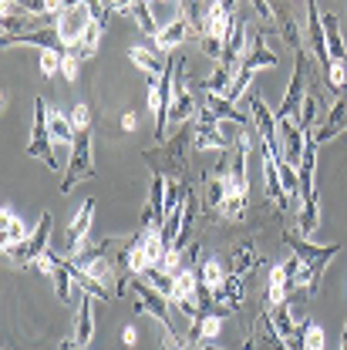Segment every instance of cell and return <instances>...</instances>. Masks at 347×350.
<instances>
[{
	"mask_svg": "<svg viewBox=\"0 0 347 350\" xmlns=\"http://www.w3.org/2000/svg\"><path fill=\"white\" fill-rule=\"evenodd\" d=\"M283 243H287V246L294 250V256L310 269V286H307V293L317 297V293H320L324 269H327V262L341 253V246H337V243H331V246H317V243H310V239L297 236V232H283Z\"/></svg>",
	"mask_w": 347,
	"mask_h": 350,
	"instance_id": "obj_1",
	"label": "cell"
},
{
	"mask_svg": "<svg viewBox=\"0 0 347 350\" xmlns=\"http://www.w3.org/2000/svg\"><path fill=\"white\" fill-rule=\"evenodd\" d=\"M91 148H94V138H91V129H81L75 145H71V159H68V169H64V178H61V196H68L78 182L85 178H94V159H91Z\"/></svg>",
	"mask_w": 347,
	"mask_h": 350,
	"instance_id": "obj_2",
	"label": "cell"
},
{
	"mask_svg": "<svg viewBox=\"0 0 347 350\" xmlns=\"http://www.w3.org/2000/svg\"><path fill=\"white\" fill-rule=\"evenodd\" d=\"M47 118H51V105L38 98L34 101V129H31V142H27V155H34V159H41L47 169H61L57 165V155H54V138H51V125H47Z\"/></svg>",
	"mask_w": 347,
	"mask_h": 350,
	"instance_id": "obj_3",
	"label": "cell"
},
{
	"mask_svg": "<svg viewBox=\"0 0 347 350\" xmlns=\"http://www.w3.org/2000/svg\"><path fill=\"white\" fill-rule=\"evenodd\" d=\"M307 81H310V57H307L304 51H297L294 78H290L287 94H283V101H280V111H277V118H280V122H300L304 98H307Z\"/></svg>",
	"mask_w": 347,
	"mask_h": 350,
	"instance_id": "obj_4",
	"label": "cell"
},
{
	"mask_svg": "<svg viewBox=\"0 0 347 350\" xmlns=\"http://www.w3.org/2000/svg\"><path fill=\"white\" fill-rule=\"evenodd\" d=\"M131 293H135V313H152L166 330H172V313H169V297L162 293V290H155V286H149L145 280H131L129 286Z\"/></svg>",
	"mask_w": 347,
	"mask_h": 350,
	"instance_id": "obj_5",
	"label": "cell"
},
{
	"mask_svg": "<svg viewBox=\"0 0 347 350\" xmlns=\"http://www.w3.org/2000/svg\"><path fill=\"white\" fill-rule=\"evenodd\" d=\"M51 232H54V216L51 213H44L41 222H38V229L24 239V243H17L7 256L17 262V266H27V262H38L47 253V243H51Z\"/></svg>",
	"mask_w": 347,
	"mask_h": 350,
	"instance_id": "obj_6",
	"label": "cell"
},
{
	"mask_svg": "<svg viewBox=\"0 0 347 350\" xmlns=\"http://www.w3.org/2000/svg\"><path fill=\"white\" fill-rule=\"evenodd\" d=\"M192 145H196V148H216V152H226V148L233 145V138L222 129V118H216L206 105L199 108V122H196Z\"/></svg>",
	"mask_w": 347,
	"mask_h": 350,
	"instance_id": "obj_7",
	"label": "cell"
},
{
	"mask_svg": "<svg viewBox=\"0 0 347 350\" xmlns=\"http://www.w3.org/2000/svg\"><path fill=\"white\" fill-rule=\"evenodd\" d=\"M307 44H310L313 57L320 61L324 75H331V64H334V57H331V51H327V34H324V14H320L317 0H307Z\"/></svg>",
	"mask_w": 347,
	"mask_h": 350,
	"instance_id": "obj_8",
	"label": "cell"
},
{
	"mask_svg": "<svg viewBox=\"0 0 347 350\" xmlns=\"http://www.w3.org/2000/svg\"><path fill=\"white\" fill-rule=\"evenodd\" d=\"M91 21H94V17H91L88 3L85 7H71V10H64V14L57 17L54 31H57V38L64 44V51H75V47L81 44V38H85V31H88Z\"/></svg>",
	"mask_w": 347,
	"mask_h": 350,
	"instance_id": "obj_9",
	"label": "cell"
},
{
	"mask_svg": "<svg viewBox=\"0 0 347 350\" xmlns=\"http://www.w3.org/2000/svg\"><path fill=\"white\" fill-rule=\"evenodd\" d=\"M294 306L290 300L280 306H273L270 310V317H273V327L280 330V337L287 340V347L290 350H307V323L310 320H294V313H290Z\"/></svg>",
	"mask_w": 347,
	"mask_h": 350,
	"instance_id": "obj_10",
	"label": "cell"
},
{
	"mask_svg": "<svg viewBox=\"0 0 347 350\" xmlns=\"http://www.w3.org/2000/svg\"><path fill=\"white\" fill-rule=\"evenodd\" d=\"M182 78H185V61H175V81H172V108H169V122L179 125V122H189L196 111H199V105H196V98L185 91L182 85Z\"/></svg>",
	"mask_w": 347,
	"mask_h": 350,
	"instance_id": "obj_11",
	"label": "cell"
},
{
	"mask_svg": "<svg viewBox=\"0 0 347 350\" xmlns=\"http://www.w3.org/2000/svg\"><path fill=\"white\" fill-rule=\"evenodd\" d=\"M273 64H277V54L266 47V41H263V31H257L253 24H246V54H243L240 68L260 71V68H273Z\"/></svg>",
	"mask_w": 347,
	"mask_h": 350,
	"instance_id": "obj_12",
	"label": "cell"
},
{
	"mask_svg": "<svg viewBox=\"0 0 347 350\" xmlns=\"http://www.w3.org/2000/svg\"><path fill=\"white\" fill-rule=\"evenodd\" d=\"M236 31V21H233V10L216 0V3H209V10H206V27H203V38H216V41H229V34Z\"/></svg>",
	"mask_w": 347,
	"mask_h": 350,
	"instance_id": "obj_13",
	"label": "cell"
},
{
	"mask_svg": "<svg viewBox=\"0 0 347 350\" xmlns=\"http://www.w3.org/2000/svg\"><path fill=\"white\" fill-rule=\"evenodd\" d=\"M243 350H290V347H287V340L280 337V330L273 327V317H270V313H260V317H257V330H253V337L246 340Z\"/></svg>",
	"mask_w": 347,
	"mask_h": 350,
	"instance_id": "obj_14",
	"label": "cell"
},
{
	"mask_svg": "<svg viewBox=\"0 0 347 350\" xmlns=\"http://www.w3.org/2000/svg\"><path fill=\"white\" fill-rule=\"evenodd\" d=\"M341 131H347V98H337V101H334V108L327 111L324 125L313 129V142H317V145H327V142H334Z\"/></svg>",
	"mask_w": 347,
	"mask_h": 350,
	"instance_id": "obj_15",
	"label": "cell"
},
{
	"mask_svg": "<svg viewBox=\"0 0 347 350\" xmlns=\"http://www.w3.org/2000/svg\"><path fill=\"white\" fill-rule=\"evenodd\" d=\"M280 122V118H277ZM304 142H307V131L294 122H280V148H283V162L290 165H300L304 159Z\"/></svg>",
	"mask_w": 347,
	"mask_h": 350,
	"instance_id": "obj_16",
	"label": "cell"
},
{
	"mask_svg": "<svg viewBox=\"0 0 347 350\" xmlns=\"http://www.w3.org/2000/svg\"><path fill=\"white\" fill-rule=\"evenodd\" d=\"M91 219H94V199H85V206L78 209V216L71 219V226H68V256H71V253H78V250L88 243Z\"/></svg>",
	"mask_w": 347,
	"mask_h": 350,
	"instance_id": "obj_17",
	"label": "cell"
},
{
	"mask_svg": "<svg viewBox=\"0 0 347 350\" xmlns=\"http://www.w3.org/2000/svg\"><path fill=\"white\" fill-rule=\"evenodd\" d=\"M199 286H203V280H199V269H192V266L179 269V273L172 276V293H169V304H182V300H192V297H199Z\"/></svg>",
	"mask_w": 347,
	"mask_h": 350,
	"instance_id": "obj_18",
	"label": "cell"
},
{
	"mask_svg": "<svg viewBox=\"0 0 347 350\" xmlns=\"http://www.w3.org/2000/svg\"><path fill=\"white\" fill-rule=\"evenodd\" d=\"M243 54H246V24H236V31L229 34V41H226V47H222V61H219V68H226L229 75H236Z\"/></svg>",
	"mask_w": 347,
	"mask_h": 350,
	"instance_id": "obj_19",
	"label": "cell"
},
{
	"mask_svg": "<svg viewBox=\"0 0 347 350\" xmlns=\"http://www.w3.org/2000/svg\"><path fill=\"white\" fill-rule=\"evenodd\" d=\"M192 27H189V21L179 14V17H172L152 41H155V47H159V54H172V47H179V44L185 41V34H189Z\"/></svg>",
	"mask_w": 347,
	"mask_h": 350,
	"instance_id": "obj_20",
	"label": "cell"
},
{
	"mask_svg": "<svg viewBox=\"0 0 347 350\" xmlns=\"http://www.w3.org/2000/svg\"><path fill=\"white\" fill-rule=\"evenodd\" d=\"M213 300H216L219 306L240 310V306H243V276H240V273H229L216 290H213Z\"/></svg>",
	"mask_w": 347,
	"mask_h": 350,
	"instance_id": "obj_21",
	"label": "cell"
},
{
	"mask_svg": "<svg viewBox=\"0 0 347 350\" xmlns=\"http://www.w3.org/2000/svg\"><path fill=\"white\" fill-rule=\"evenodd\" d=\"M222 330V313L219 310H209L203 313L199 320H192V330H189V340H203V344H213Z\"/></svg>",
	"mask_w": 347,
	"mask_h": 350,
	"instance_id": "obj_22",
	"label": "cell"
},
{
	"mask_svg": "<svg viewBox=\"0 0 347 350\" xmlns=\"http://www.w3.org/2000/svg\"><path fill=\"white\" fill-rule=\"evenodd\" d=\"M129 61L135 68H142L149 78H162L166 75V68H169V61H162L155 51H149V47H129Z\"/></svg>",
	"mask_w": 347,
	"mask_h": 350,
	"instance_id": "obj_23",
	"label": "cell"
},
{
	"mask_svg": "<svg viewBox=\"0 0 347 350\" xmlns=\"http://www.w3.org/2000/svg\"><path fill=\"white\" fill-rule=\"evenodd\" d=\"M0 236H3V253H10L17 243H24V239H27L24 222L14 216L10 209H0Z\"/></svg>",
	"mask_w": 347,
	"mask_h": 350,
	"instance_id": "obj_24",
	"label": "cell"
},
{
	"mask_svg": "<svg viewBox=\"0 0 347 350\" xmlns=\"http://www.w3.org/2000/svg\"><path fill=\"white\" fill-rule=\"evenodd\" d=\"M263 182H266V196H270L273 202H280V209H283L290 199H287V192H283V185H280L277 159H273V155H266V152H263Z\"/></svg>",
	"mask_w": 347,
	"mask_h": 350,
	"instance_id": "obj_25",
	"label": "cell"
},
{
	"mask_svg": "<svg viewBox=\"0 0 347 350\" xmlns=\"http://www.w3.org/2000/svg\"><path fill=\"white\" fill-rule=\"evenodd\" d=\"M91 300L94 297H88L81 293V304H78V320H75V340L88 347L91 344V337H94V320H91Z\"/></svg>",
	"mask_w": 347,
	"mask_h": 350,
	"instance_id": "obj_26",
	"label": "cell"
},
{
	"mask_svg": "<svg viewBox=\"0 0 347 350\" xmlns=\"http://www.w3.org/2000/svg\"><path fill=\"white\" fill-rule=\"evenodd\" d=\"M47 125H51V138L54 142H64V145H75V138H78V131L71 125V115H64V111H57V108H51V118H47Z\"/></svg>",
	"mask_w": 347,
	"mask_h": 350,
	"instance_id": "obj_27",
	"label": "cell"
},
{
	"mask_svg": "<svg viewBox=\"0 0 347 350\" xmlns=\"http://www.w3.org/2000/svg\"><path fill=\"white\" fill-rule=\"evenodd\" d=\"M324 34H327V51L334 61H347V47L341 41V24H337V14H324Z\"/></svg>",
	"mask_w": 347,
	"mask_h": 350,
	"instance_id": "obj_28",
	"label": "cell"
},
{
	"mask_svg": "<svg viewBox=\"0 0 347 350\" xmlns=\"http://www.w3.org/2000/svg\"><path fill=\"white\" fill-rule=\"evenodd\" d=\"M129 14L135 17V24H138V27L145 31V38H155V34L162 31V27L155 24V17H152V3H149V0H135Z\"/></svg>",
	"mask_w": 347,
	"mask_h": 350,
	"instance_id": "obj_29",
	"label": "cell"
},
{
	"mask_svg": "<svg viewBox=\"0 0 347 350\" xmlns=\"http://www.w3.org/2000/svg\"><path fill=\"white\" fill-rule=\"evenodd\" d=\"M260 266V253L253 250V243H243V246H236V253H233V269L229 273H240V276H246L250 269H257Z\"/></svg>",
	"mask_w": 347,
	"mask_h": 350,
	"instance_id": "obj_30",
	"label": "cell"
},
{
	"mask_svg": "<svg viewBox=\"0 0 347 350\" xmlns=\"http://www.w3.org/2000/svg\"><path fill=\"white\" fill-rule=\"evenodd\" d=\"M51 280H54V293H57V300H68V297H71V283H75V280H71V269H68V260L57 256Z\"/></svg>",
	"mask_w": 347,
	"mask_h": 350,
	"instance_id": "obj_31",
	"label": "cell"
},
{
	"mask_svg": "<svg viewBox=\"0 0 347 350\" xmlns=\"http://www.w3.org/2000/svg\"><path fill=\"white\" fill-rule=\"evenodd\" d=\"M101 31H105V24H98V21H91L85 31V38H81V44L75 47V54L81 57V61H88V57H94V51H98V41H101Z\"/></svg>",
	"mask_w": 347,
	"mask_h": 350,
	"instance_id": "obj_32",
	"label": "cell"
},
{
	"mask_svg": "<svg viewBox=\"0 0 347 350\" xmlns=\"http://www.w3.org/2000/svg\"><path fill=\"white\" fill-rule=\"evenodd\" d=\"M277 169H280V185H283L287 199H297V196H300V175H297V165L277 162Z\"/></svg>",
	"mask_w": 347,
	"mask_h": 350,
	"instance_id": "obj_33",
	"label": "cell"
},
{
	"mask_svg": "<svg viewBox=\"0 0 347 350\" xmlns=\"http://www.w3.org/2000/svg\"><path fill=\"white\" fill-rule=\"evenodd\" d=\"M179 14L189 21V27L203 38V27H206V14L199 10V0H179Z\"/></svg>",
	"mask_w": 347,
	"mask_h": 350,
	"instance_id": "obj_34",
	"label": "cell"
},
{
	"mask_svg": "<svg viewBox=\"0 0 347 350\" xmlns=\"http://www.w3.org/2000/svg\"><path fill=\"white\" fill-rule=\"evenodd\" d=\"M280 27H283V41L290 44L294 51H304L300 27H297V21H294V14H290V10H280Z\"/></svg>",
	"mask_w": 347,
	"mask_h": 350,
	"instance_id": "obj_35",
	"label": "cell"
},
{
	"mask_svg": "<svg viewBox=\"0 0 347 350\" xmlns=\"http://www.w3.org/2000/svg\"><path fill=\"white\" fill-rule=\"evenodd\" d=\"M199 280H203V286H206V290H216L219 283L226 280V273H222L219 260H206V262H203V266H199Z\"/></svg>",
	"mask_w": 347,
	"mask_h": 350,
	"instance_id": "obj_36",
	"label": "cell"
},
{
	"mask_svg": "<svg viewBox=\"0 0 347 350\" xmlns=\"http://www.w3.org/2000/svg\"><path fill=\"white\" fill-rule=\"evenodd\" d=\"M61 61H64V51L57 47H44L41 51V75L44 78H54L61 71Z\"/></svg>",
	"mask_w": 347,
	"mask_h": 350,
	"instance_id": "obj_37",
	"label": "cell"
},
{
	"mask_svg": "<svg viewBox=\"0 0 347 350\" xmlns=\"http://www.w3.org/2000/svg\"><path fill=\"white\" fill-rule=\"evenodd\" d=\"M78 71H81V57L75 54V51H64V61H61V75H64V81H78Z\"/></svg>",
	"mask_w": 347,
	"mask_h": 350,
	"instance_id": "obj_38",
	"label": "cell"
},
{
	"mask_svg": "<svg viewBox=\"0 0 347 350\" xmlns=\"http://www.w3.org/2000/svg\"><path fill=\"white\" fill-rule=\"evenodd\" d=\"M307 350H324V330H320V323H307Z\"/></svg>",
	"mask_w": 347,
	"mask_h": 350,
	"instance_id": "obj_39",
	"label": "cell"
},
{
	"mask_svg": "<svg viewBox=\"0 0 347 350\" xmlns=\"http://www.w3.org/2000/svg\"><path fill=\"white\" fill-rule=\"evenodd\" d=\"M185 347H189V337H179L175 330L162 334V350H185Z\"/></svg>",
	"mask_w": 347,
	"mask_h": 350,
	"instance_id": "obj_40",
	"label": "cell"
},
{
	"mask_svg": "<svg viewBox=\"0 0 347 350\" xmlns=\"http://www.w3.org/2000/svg\"><path fill=\"white\" fill-rule=\"evenodd\" d=\"M91 111H88V105H75V111H71V125H75V131L81 129H91Z\"/></svg>",
	"mask_w": 347,
	"mask_h": 350,
	"instance_id": "obj_41",
	"label": "cell"
},
{
	"mask_svg": "<svg viewBox=\"0 0 347 350\" xmlns=\"http://www.w3.org/2000/svg\"><path fill=\"white\" fill-rule=\"evenodd\" d=\"M250 3H253V10H257V17H260L263 24H270L277 17V10L270 7V0H250Z\"/></svg>",
	"mask_w": 347,
	"mask_h": 350,
	"instance_id": "obj_42",
	"label": "cell"
},
{
	"mask_svg": "<svg viewBox=\"0 0 347 350\" xmlns=\"http://www.w3.org/2000/svg\"><path fill=\"white\" fill-rule=\"evenodd\" d=\"M14 3H17L24 14H38V17L44 14V0H14Z\"/></svg>",
	"mask_w": 347,
	"mask_h": 350,
	"instance_id": "obj_43",
	"label": "cell"
},
{
	"mask_svg": "<svg viewBox=\"0 0 347 350\" xmlns=\"http://www.w3.org/2000/svg\"><path fill=\"white\" fill-rule=\"evenodd\" d=\"M44 14L61 17V14H64V0H44Z\"/></svg>",
	"mask_w": 347,
	"mask_h": 350,
	"instance_id": "obj_44",
	"label": "cell"
},
{
	"mask_svg": "<svg viewBox=\"0 0 347 350\" xmlns=\"http://www.w3.org/2000/svg\"><path fill=\"white\" fill-rule=\"evenodd\" d=\"M131 3H135V0H112V10H115V14H129Z\"/></svg>",
	"mask_w": 347,
	"mask_h": 350,
	"instance_id": "obj_45",
	"label": "cell"
},
{
	"mask_svg": "<svg viewBox=\"0 0 347 350\" xmlns=\"http://www.w3.org/2000/svg\"><path fill=\"white\" fill-rule=\"evenodd\" d=\"M122 340H125L129 347H135V340H138V334H135V327H125V330H122Z\"/></svg>",
	"mask_w": 347,
	"mask_h": 350,
	"instance_id": "obj_46",
	"label": "cell"
},
{
	"mask_svg": "<svg viewBox=\"0 0 347 350\" xmlns=\"http://www.w3.org/2000/svg\"><path fill=\"white\" fill-rule=\"evenodd\" d=\"M122 129H125V131H135V129H138V118H135L131 111L125 115V118H122Z\"/></svg>",
	"mask_w": 347,
	"mask_h": 350,
	"instance_id": "obj_47",
	"label": "cell"
},
{
	"mask_svg": "<svg viewBox=\"0 0 347 350\" xmlns=\"http://www.w3.org/2000/svg\"><path fill=\"white\" fill-rule=\"evenodd\" d=\"M341 350H347V323H344V337H341Z\"/></svg>",
	"mask_w": 347,
	"mask_h": 350,
	"instance_id": "obj_48",
	"label": "cell"
},
{
	"mask_svg": "<svg viewBox=\"0 0 347 350\" xmlns=\"http://www.w3.org/2000/svg\"><path fill=\"white\" fill-rule=\"evenodd\" d=\"M203 350H222V347H219V344H206V347H203Z\"/></svg>",
	"mask_w": 347,
	"mask_h": 350,
	"instance_id": "obj_49",
	"label": "cell"
},
{
	"mask_svg": "<svg viewBox=\"0 0 347 350\" xmlns=\"http://www.w3.org/2000/svg\"><path fill=\"white\" fill-rule=\"evenodd\" d=\"M222 3H226V7H229V10H233V7H236V0H222Z\"/></svg>",
	"mask_w": 347,
	"mask_h": 350,
	"instance_id": "obj_50",
	"label": "cell"
}]
</instances>
